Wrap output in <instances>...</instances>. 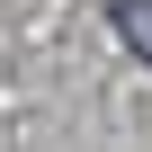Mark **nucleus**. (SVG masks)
Here are the masks:
<instances>
[{
  "instance_id": "obj_1",
  "label": "nucleus",
  "mask_w": 152,
  "mask_h": 152,
  "mask_svg": "<svg viewBox=\"0 0 152 152\" xmlns=\"http://www.w3.org/2000/svg\"><path fill=\"white\" fill-rule=\"evenodd\" d=\"M107 27L134 45V63H152V0H107Z\"/></svg>"
}]
</instances>
